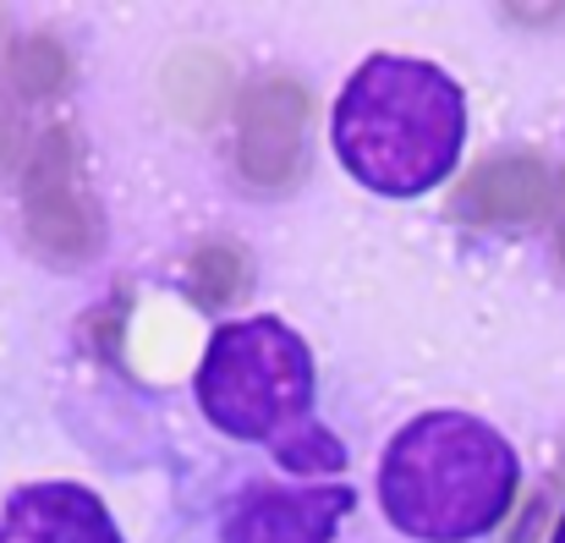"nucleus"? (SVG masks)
<instances>
[{
  "label": "nucleus",
  "mask_w": 565,
  "mask_h": 543,
  "mask_svg": "<svg viewBox=\"0 0 565 543\" xmlns=\"http://www.w3.org/2000/svg\"><path fill=\"white\" fill-rule=\"evenodd\" d=\"M22 220H28V242L44 258H88L99 242V214L88 209V198L77 187L66 127L44 132L33 149V166L22 177Z\"/></svg>",
  "instance_id": "nucleus-4"
},
{
  "label": "nucleus",
  "mask_w": 565,
  "mask_h": 543,
  "mask_svg": "<svg viewBox=\"0 0 565 543\" xmlns=\"http://www.w3.org/2000/svg\"><path fill=\"white\" fill-rule=\"evenodd\" d=\"M0 543H11V539H6V533H0Z\"/></svg>",
  "instance_id": "nucleus-15"
},
{
  "label": "nucleus",
  "mask_w": 565,
  "mask_h": 543,
  "mask_svg": "<svg viewBox=\"0 0 565 543\" xmlns=\"http://www.w3.org/2000/svg\"><path fill=\"white\" fill-rule=\"evenodd\" d=\"M66 72H72L66 50L55 39H44V33H33V39H22L11 50V77H17V88L28 99H50L55 88H66Z\"/></svg>",
  "instance_id": "nucleus-11"
},
{
  "label": "nucleus",
  "mask_w": 565,
  "mask_h": 543,
  "mask_svg": "<svg viewBox=\"0 0 565 543\" xmlns=\"http://www.w3.org/2000/svg\"><path fill=\"white\" fill-rule=\"evenodd\" d=\"M198 406L220 434L269 445L286 472L347 467V445L313 417V352L280 319H231L209 336Z\"/></svg>",
  "instance_id": "nucleus-2"
},
{
  "label": "nucleus",
  "mask_w": 565,
  "mask_h": 543,
  "mask_svg": "<svg viewBox=\"0 0 565 543\" xmlns=\"http://www.w3.org/2000/svg\"><path fill=\"white\" fill-rule=\"evenodd\" d=\"M555 247H561V264H565V214H561V231H555Z\"/></svg>",
  "instance_id": "nucleus-13"
},
{
  "label": "nucleus",
  "mask_w": 565,
  "mask_h": 543,
  "mask_svg": "<svg viewBox=\"0 0 565 543\" xmlns=\"http://www.w3.org/2000/svg\"><path fill=\"white\" fill-rule=\"evenodd\" d=\"M192 297L203 302V308H231L242 291H247V258L236 253V247H198L192 253Z\"/></svg>",
  "instance_id": "nucleus-10"
},
{
  "label": "nucleus",
  "mask_w": 565,
  "mask_h": 543,
  "mask_svg": "<svg viewBox=\"0 0 565 543\" xmlns=\"http://www.w3.org/2000/svg\"><path fill=\"white\" fill-rule=\"evenodd\" d=\"M335 155L379 198H417L450 177L467 138V99L450 72L417 55H369L335 99Z\"/></svg>",
  "instance_id": "nucleus-1"
},
{
  "label": "nucleus",
  "mask_w": 565,
  "mask_h": 543,
  "mask_svg": "<svg viewBox=\"0 0 565 543\" xmlns=\"http://www.w3.org/2000/svg\"><path fill=\"white\" fill-rule=\"evenodd\" d=\"M6 533L17 543H121L105 500L83 483H22L6 494Z\"/></svg>",
  "instance_id": "nucleus-7"
},
{
  "label": "nucleus",
  "mask_w": 565,
  "mask_h": 543,
  "mask_svg": "<svg viewBox=\"0 0 565 543\" xmlns=\"http://www.w3.org/2000/svg\"><path fill=\"white\" fill-rule=\"evenodd\" d=\"M17 132H22V127H17V110H11V105L0 99V160L11 155V143H17Z\"/></svg>",
  "instance_id": "nucleus-12"
},
{
  "label": "nucleus",
  "mask_w": 565,
  "mask_h": 543,
  "mask_svg": "<svg viewBox=\"0 0 565 543\" xmlns=\"http://www.w3.org/2000/svg\"><path fill=\"white\" fill-rule=\"evenodd\" d=\"M555 543H565V517H561V528H555Z\"/></svg>",
  "instance_id": "nucleus-14"
},
{
  "label": "nucleus",
  "mask_w": 565,
  "mask_h": 543,
  "mask_svg": "<svg viewBox=\"0 0 565 543\" xmlns=\"http://www.w3.org/2000/svg\"><path fill=\"white\" fill-rule=\"evenodd\" d=\"M550 198H555V177L544 160L505 155V160H483L450 192V214L461 225H527L550 209Z\"/></svg>",
  "instance_id": "nucleus-8"
},
{
  "label": "nucleus",
  "mask_w": 565,
  "mask_h": 543,
  "mask_svg": "<svg viewBox=\"0 0 565 543\" xmlns=\"http://www.w3.org/2000/svg\"><path fill=\"white\" fill-rule=\"evenodd\" d=\"M302 121H308V88L291 77H264L247 88L236 116V160L247 181L286 187L302 160Z\"/></svg>",
  "instance_id": "nucleus-6"
},
{
  "label": "nucleus",
  "mask_w": 565,
  "mask_h": 543,
  "mask_svg": "<svg viewBox=\"0 0 565 543\" xmlns=\"http://www.w3.org/2000/svg\"><path fill=\"white\" fill-rule=\"evenodd\" d=\"M166 99H171V110L192 121V127H209L220 110H225V99H231V72H225V61L214 55V50H182L171 66H166Z\"/></svg>",
  "instance_id": "nucleus-9"
},
{
  "label": "nucleus",
  "mask_w": 565,
  "mask_h": 543,
  "mask_svg": "<svg viewBox=\"0 0 565 543\" xmlns=\"http://www.w3.org/2000/svg\"><path fill=\"white\" fill-rule=\"evenodd\" d=\"M379 500L406 539H483L516 500V450L483 417L423 412L390 439L379 461Z\"/></svg>",
  "instance_id": "nucleus-3"
},
{
  "label": "nucleus",
  "mask_w": 565,
  "mask_h": 543,
  "mask_svg": "<svg viewBox=\"0 0 565 543\" xmlns=\"http://www.w3.org/2000/svg\"><path fill=\"white\" fill-rule=\"evenodd\" d=\"M358 494L347 483H247L225 511V543H335L341 517H352Z\"/></svg>",
  "instance_id": "nucleus-5"
}]
</instances>
